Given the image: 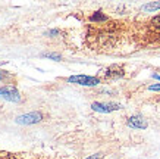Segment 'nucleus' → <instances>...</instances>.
<instances>
[{
	"label": "nucleus",
	"mask_w": 160,
	"mask_h": 159,
	"mask_svg": "<svg viewBox=\"0 0 160 159\" xmlns=\"http://www.w3.org/2000/svg\"><path fill=\"white\" fill-rule=\"evenodd\" d=\"M160 8V3H157V2H154V3H148V5H144L142 6V10H156Z\"/></svg>",
	"instance_id": "obj_7"
},
{
	"label": "nucleus",
	"mask_w": 160,
	"mask_h": 159,
	"mask_svg": "<svg viewBox=\"0 0 160 159\" xmlns=\"http://www.w3.org/2000/svg\"><path fill=\"white\" fill-rule=\"evenodd\" d=\"M44 56H47V58H52V59H56V61H59V59H60V56H59V55H56V53H46Z\"/></svg>",
	"instance_id": "obj_10"
},
{
	"label": "nucleus",
	"mask_w": 160,
	"mask_h": 159,
	"mask_svg": "<svg viewBox=\"0 0 160 159\" xmlns=\"http://www.w3.org/2000/svg\"><path fill=\"white\" fill-rule=\"evenodd\" d=\"M122 75H123V69L121 66H118V65L110 66L106 72V77H109V78H116V77H122Z\"/></svg>",
	"instance_id": "obj_6"
},
{
	"label": "nucleus",
	"mask_w": 160,
	"mask_h": 159,
	"mask_svg": "<svg viewBox=\"0 0 160 159\" xmlns=\"http://www.w3.org/2000/svg\"><path fill=\"white\" fill-rule=\"evenodd\" d=\"M0 78H3V74H2V72H0Z\"/></svg>",
	"instance_id": "obj_15"
},
{
	"label": "nucleus",
	"mask_w": 160,
	"mask_h": 159,
	"mask_svg": "<svg viewBox=\"0 0 160 159\" xmlns=\"http://www.w3.org/2000/svg\"><path fill=\"white\" fill-rule=\"evenodd\" d=\"M88 159H100V156L98 155H92L91 158H88Z\"/></svg>",
	"instance_id": "obj_13"
},
{
	"label": "nucleus",
	"mask_w": 160,
	"mask_h": 159,
	"mask_svg": "<svg viewBox=\"0 0 160 159\" xmlns=\"http://www.w3.org/2000/svg\"><path fill=\"white\" fill-rule=\"evenodd\" d=\"M92 21H106L107 16H104V15H102V12H97L96 15H92Z\"/></svg>",
	"instance_id": "obj_9"
},
{
	"label": "nucleus",
	"mask_w": 160,
	"mask_h": 159,
	"mask_svg": "<svg viewBox=\"0 0 160 159\" xmlns=\"http://www.w3.org/2000/svg\"><path fill=\"white\" fill-rule=\"evenodd\" d=\"M41 121V114L40 112H32V114H27V115H21L16 118V122L18 124H35Z\"/></svg>",
	"instance_id": "obj_3"
},
{
	"label": "nucleus",
	"mask_w": 160,
	"mask_h": 159,
	"mask_svg": "<svg viewBox=\"0 0 160 159\" xmlns=\"http://www.w3.org/2000/svg\"><path fill=\"white\" fill-rule=\"evenodd\" d=\"M94 111L97 112H112V111H116V109H121V105L119 103H92L91 106Z\"/></svg>",
	"instance_id": "obj_4"
},
{
	"label": "nucleus",
	"mask_w": 160,
	"mask_h": 159,
	"mask_svg": "<svg viewBox=\"0 0 160 159\" xmlns=\"http://www.w3.org/2000/svg\"><path fill=\"white\" fill-rule=\"evenodd\" d=\"M128 125L132 127V128H146L147 121L142 116H131L128 121Z\"/></svg>",
	"instance_id": "obj_5"
},
{
	"label": "nucleus",
	"mask_w": 160,
	"mask_h": 159,
	"mask_svg": "<svg viewBox=\"0 0 160 159\" xmlns=\"http://www.w3.org/2000/svg\"><path fill=\"white\" fill-rule=\"evenodd\" d=\"M0 97L5 99V100H9V102H19L21 96H19V92L12 86H5L0 88Z\"/></svg>",
	"instance_id": "obj_1"
},
{
	"label": "nucleus",
	"mask_w": 160,
	"mask_h": 159,
	"mask_svg": "<svg viewBox=\"0 0 160 159\" xmlns=\"http://www.w3.org/2000/svg\"><path fill=\"white\" fill-rule=\"evenodd\" d=\"M151 24H153V27H154L157 31H160V15H157V16H154V18H153Z\"/></svg>",
	"instance_id": "obj_8"
},
{
	"label": "nucleus",
	"mask_w": 160,
	"mask_h": 159,
	"mask_svg": "<svg viewBox=\"0 0 160 159\" xmlns=\"http://www.w3.org/2000/svg\"><path fill=\"white\" fill-rule=\"evenodd\" d=\"M69 82H75L79 86H97L98 80L94 77H87V75H73L68 78Z\"/></svg>",
	"instance_id": "obj_2"
},
{
	"label": "nucleus",
	"mask_w": 160,
	"mask_h": 159,
	"mask_svg": "<svg viewBox=\"0 0 160 159\" xmlns=\"http://www.w3.org/2000/svg\"><path fill=\"white\" fill-rule=\"evenodd\" d=\"M150 90H160V84H154V86H150Z\"/></svg>",
	"instance_id": "obj_12"
},
{
	"label": "nucleus",
	"mask_w": 160,
	"mask_h": 159,
	"mask_svg": "<svg viewBox=\"0 0 160 159\" xmlns=\"http://www.w3.org/2000/svg\"><path fill=\"white\" fill-rule=\"evenodd\" d=\"M154 78H157V80H160V75H153Z\"/></svg>",
	"instance_id": "obj_14"
},
{
	"label": "nucleus",
	"mask_w": 160,
	"mask_h": 159,
	"mask_svg": "<svg viewBox=\"0 0 160 159\" xmlns=\"http://www.w3.org/2000/svg\"><path fill=\"white\" fill-rule=\"evenodd\" d=\"M0 159H16V158L9 153H0Z\"/></svg>",
	"instance_id": "obj_11"
}]
</instances>
